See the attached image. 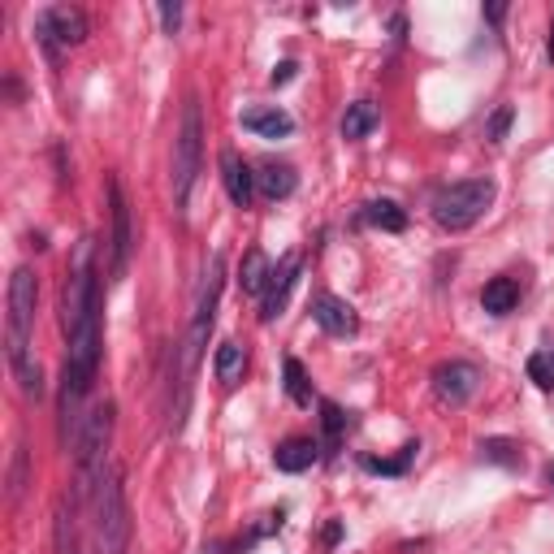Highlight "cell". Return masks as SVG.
I'll use <instances>...</instances> for the list:
<instances>
[{"label": "cell", "mask_w": 554, "mask_h": 554, "mask_svg": "<svg viewBox=\"0 0 554 554\" xmlns=\"http://www.w3.org/2000/svg\"><path fill=\"white\" fill-rule=\"evenodd\" d=\"M213 373H217L221 386H234V381L247 373V351L239 342H221L217 355H213Z\"/></svg>", "instance_id": "obj_19"}, {"label": "cell", "mask_w": 554, "mask_h": 554, "mask_svg": "<svg viewBox=\"0 0 554 554\" xmlns=\"http://www.w3.org/2000/svg\"><path fill=\"white\" fill-rule=\"evenodd\" d=\"M377 104L373 100H355L347 104V113H342V139H364L368 130L377 126Z\"/></svg>", "instance_id": "obj_20"}, {"label": "cell", "mask_w": 554, "mask_h": 554, "mask_svg": "<svg viewBox=\"0 0 554 554\" xmlns=\"http://www.w3.org/2000/svg\"><path fill=\"white\" fill-rule=\"evenodd\" d=\"M546 57L554 61V26H550V44H546Z\"/></svg>", "instance_id": "obj_32"}, {"label": "cell", "mask_w": 554, "mask_h": 554, "mask_svg": "<svg viewBox=\"0 0 554 554\" xmlns=\"http://www.w3.org/2000/svg\"><path fill=\"white\" fill-rule=\"evenodd\" d=\"M481 459L503 464V468H520V451H516V442H507V438H485L481 442Z\"/></svg>", "instance_id": "obj_23"}, {"label": "cell", "mask_w": 554, "mask_h": 554, "mask_svg": "<svg viewBox=\"0 0 554 554\" xmlns=\"http://www.w3.org/2000/svg\"><path fill=\"white\" fill-rule=\"evenodd\" d=\"M57 550L61 554H78V542H74V524L65 516V507L57 511Z\"/></svg>", "instance_id": "obj_27"}, {"label": "cell", "mask_w": 554, "mask_h": 554, "mask_svg": "<svg viewBox=\"0 0 554 554\" xmlns=\"http://www.w3.org/2000/svg\"><path fill=\"white\" fill-rule=\"evenodd\" d=\"M269 277H273L269 256L260 252V247H252V252L243 256V269H239V286H243V295H265Z\"/></svg>", "instance_id": "obj_17"}, {"label": "cell", "mask_w": 554, "mask_h": 554, "mask_svg": "<svg viewBox=\"0 0 554 554\" xmlns=\"http://www.w3.org/2000/svg\"><path fill=\"white\" fill-rule=\"evenodd\" d=\"M550 364H554V351H550Z\"/></svg>", "instance_id": "obj_34"}, {"label": "cell", "mask_w": 554, "mask_h": 554, "mask_svg": "<svg viewBox=\"0 0 554 554\" xmlns=\"http://www.w3.org/2000/svg\"><path fill=\"white\" fill-rule=\"evenodd\" d=\"M511 117H516V113H511V104H503V109H498V113L490 117V126H485V139H490V143H503V139H507Z\"/></svg>", "instance_id": "obj_26"}, {"label": "cell", "mask_w": 554, "mask_h": 554, "mask_svg": "<svg viewBox=\"0 0 554 554\" xmlns=\"http://www.w3.org/2000/svg\"><path fill=\"white\" fill-rule=\"evenodd\" d=\"M550 481H554V464H550Z\"/></svg>", "instance_id": "obj_33"}, {"label": "cell", "mask_w": 554, "mask_h": 554, "mask_svg": "<svg viewBox=\"0 0 554 554\" xmlns=\"http://www.w3.org/2000/svg\"><path fill=\"white\" fill-rule=\"evenodd\" d=\"M35 35H39V44H44L48 57H57L61 48H78V44H87L91 22H87V13H83V9L52 5V9H44V13L35 18Z\"/></svg>", "instance_id": "obj_7"}, {"label": "cell", "mask_w": 554, "mask_h": 554, "mask_svg": "<svg viewBox=\"0 0 554 554\" xmlns=\"http://www.w3.org/2000/svg\"><path fill=\"white\" fill-rule=\"evenodd\" d=\"M516 303H520V286H516V277H490V282L481 286V308L490 312V316H507V312H516Z\"/></svg>", "instance_id": "obj_16"}, {"label": "cell", "mask_w": 554, "mask_h": 554, "mask_svg": "<svg viewBox=\"0 0 554 554\" xmlns=\"http://www.w3.org/2000/svg\"><path fill=\"white\" fill-rule=\"evenodd\" d=\"M373 230H386V234H403L407 230V213L394 200H368L364 213H360Z\"/></svg>", "instance_id": "obj_18"}, {"label": "cell", "mask_w": 554, "mask_h": 554, "mask_svg": "<svg viewBox=\"0 0 554 554\" xmlns=\"http://www.w3.org/2000/svg\"><path fill=\"white\" fill-rule=\"evenodd\" d=\"M529 377H533L542 390L554 386V364H550V355H533V360H529Z\"/></svg>", "instance_id": "obj_28"}, {"label": "cell", "mask_w": 554, "mask_h": 554, "mask_svg": "<svg viewBox=\"0 0 554 554\" xmlns=\"http://www.w3.org/2000/svg\"><path fill=\"white\" fill-rule=\"evenodd\" d=\"M35 303H39V282L31 269H13L9 277V321H5V347H9V368L18 377L26 399L44 394V373L31 360V334H35Z\"/></svg>", "instance_id": "obj_1"}, {"label": "cell", "mask_w": 554, "mask_h": 554, "mask_svg": "<svg viewBox=\"0 0 554 554\" xmlns=\"http://www.w3.org/2000/svg\"><path fill=\"white\" fill-rule=\"evenodd\" d=\"M221 182H226V195L234 200V208H252V200H256V174H252V165H247L234 148L221 152Z\"/></svg>", "instance_id": "obj_12"}, {"label": "cell", "mask_w": 554, "mask_h": 554, "mask_svg": "<svg viewBox=\"0 0 554 554\" xmlns=\"http://www.w3.org/2000/svg\"><path fill=\"white\" fill-rule=\"evenodd\" d=\"M299 282V256L290 252L282 256L273 265V277H269V286H265V295H260V321H277L286 308V299H290V290H295Z\"/></svg>", "instance_id": "obj_11"}, {"label": "cell", "mask_w": 554, "mask_h": 554, "mask_svg": "<svg viewBox=\"0 0 554 554\" xmlns=\"http://www.w3.org/2000/svg\"><path fill=\"white\" fill-rule=\"evenodd\" d=\"M420 446H403V455H394V459H364V468L368 472H381V477H403L407 468H412V459H416Z\"/></svg>", "instance_id": "obj_21"}, {"label": "cell", "mask_w": 554, "mask_h": 554, "mask_svg": "<svg viewBox=\"0 0 554 554\" xmlns=\"http://www.w3.org/2000/svg\"><path fill=\"white\" fill-rule=\"evenodd\" d=\"M26 490V446L13 451V468H9V503H18Z\"/></svg>", "instance_id": "obj_25"}, {"label": "cell", "mask_w": 554, "mask_h": 554, "mask_svg": "<svg viewBox=\"0 0 554 554\" xmlns=\"http://www.w3.org/2000/svg\"><path fill=\"white\" fill-rule=\"evenodd\" d=\"M109 433H113V403L91 407L83 429H78L74 442V459H78V494H87L91 485H100V477L109 472Z\"/></svg>", "instance_id": "obj_5"}, {"label": "cell", "mask_w": 554, "mask_h": 554, "mask_svg": "<svg viewBox=\"0 0 554 554\" xmlns=\"http://www.w3.org/2000/svg\"><path fill=\"white\" fill-rule=\"evenodd\" d=\"M481 13H485V22H494V26H498V22L507 18V5H485Z\"/></svg>", "instance_id": "obj_31"}, {"label": "cell", "mask_w": 554, "mask_h": 554, "mask_svg": "<svg viewBox=\"0 0 554 554\" xmlns=\"http://www.w3.org/2000/svg\"><path fill=\"white\" fill-rule=\"evenodd\" d=\"M221 277H226V265H221V256H213V260H208V269H204V282H200V299H195V316H191L187 342H182V386H191V373H195V364H200V355L208 347V334H213L217 299H221Z\"/></svg>", "instance_id": "obj_4"}, {"label": "cell", "mask_w": 554, "mask_h": 554, "mask_svg": "<svg viewBox=\"0 0 554 554\" xmlns=\"http://www.w3.org/2000/svg\"><path fill=\"white\" fill-rule=\"evenodd\" d=\"M477 386H481V368L468 360H446L433 368V394L451 407H464L477 394Z\"/></svg>", "instance_id": "obj_8"}, {"label": "cell", "mask_w": 554, "mask_h": 554, "mask_svg": "<svg viewBox=\"0 0 554 554\" xmlns=\"http://www.w3.org/2000/svg\"><path fill=\"white\" fill-rule=\"evenodd\" d=\"M498 187L490 178H468V182H451V187H442L438 195H433V221H438L442 230H468L477 226V221L485 217V208L494 204Z\"/></svg>", "instance_id": "obj_2"}, {"label": "cell", "mask_w": 554, "mask_h": 554, "mask_svg": "<svg viewBox=\"0 0 554 554\" xmlns=\"http://www.w3.org/2000/svg\"><path fill=\"white\" fill-rule=\"evenodd\" d=\"M286 394H290V403H299V407L312 403V386H308V373H303L299 360H286Z\"/></svg>", "instance_id": "obj_22"}, {"label": "cell", "mask_w": 554, "mask_h": 554, "mask_svg": "<svg viewBox=\"0 0 554 554\" xmlns=\"http://www.w3.org/2000/svg\"><path fill=\"white\" fill-rule=\"evenodd\" d=\"M243 130H252L260 139H286L295 130V117L286 109H277V104H256V109L243 113Z\"/></svg>", "instance_id": "obj_13"}, {"label": "cell", "mask_w": 554, "mask_h": 554, "mask_svg": "<svg viewBox=\"0 0 554 554\" xmlns=\"http://www.w3.org/2000/svg\"><path fill=\"white\" fill-rule=\"evenodd\" d=\"M200 161H204V113H200V100H187L182 109V126H178V139H174V208L187 213L191 204V187H195V174H200Z\"/></svg>", "instance_id": "obj_3"}, {"label": "cell", "mask_w": 554, "mask_h": 554, "mask_svg": "<svg viewBox=\"0 0 554 554\" xmlns=\"http://www.w3.org/2000/svg\"><path fill=\"white\" fill-rule=\"evenodd\" d=\"M321 425H325V438H329V446H338V438H342V425H347V416H342V407L338 403H321Z\"/></svg>", "instance_id": "obj_24"}, {"label": "cell", "mask_w": 554, "mask_h": 554, "mask_svg": "<svg viewBox=\"0 0 554 554\" xmlns=\"http://www.w3.org/2000/svg\"><path fill=\"white\" fill-rule=\"evenodd\" d=\"M295 187H299V174L286 161H265L256 169V191L265 200H286V195H295Z\"/></svg>", "instance_id": "obj_15"}, {"label": "cell", "mask_w": 554, "mask_h": 554, "mask_svg": "<svg viewBox=\"0 0 554 554\" xmlns=\"http://www.w3.org/2000/svg\"><path fill=\"white\" fill-rule=\"evenodd\" d=\"M312 321L321 325L329 338H355L360 334V312L338 295H316L312 299Z\"/></svg>", "instance_id": "obj_10"}, {"label": "cell", "mask_w": 554, "mask_h": 554, "mask_svg": "<svg viewBox=\"0 0 554 554\" xmlns=\"http://www.w3.org/2000/svg\"><path fill=\"white\" fill-rule=\"evenodd\" d=\"M156 13H161L165 31H169V35H174V31H178V22H182V5H178V0H174V5H169V0H165V5H161V9H156Z\"/></svg>", "instance_id": "obj_29"}, {"label": "cell", "mask_w": 554, "mask_h": 554, "mask_svg": "<svg viewBox=\"0 0 554 554\" xmlns=\"http://www.w3.org/2000/svg\"><path fill=\"white\" fill-rule=\"evenodd\" d=\"M109 213H113V234H109V265H113V277H122L126 265H130V204L122 195V182L109 178Z\"/></svg>", "instance_id": "obj_9"}, {"label": "cell", "mask_w": 554, "mask_h": 554, "mask_svg": "<svg viewBox=\"0 0 554 554\" xmlns=\"http://www.w3.org/2000/svg\"><path fill=\"white\" fill-rule=\"evenodd\" d=\"M316 455H321V446H316V438H303V433H295V438H286V442H277V451H273V464L277 472H308L316 464Z\"/></svg>", "instance_id": "obj_14"}, {"label": "cell", "mask_w": 554, "mask_h": 554, "mask_svg": "<svg viewBox=\"0 0 554 554\" xmlns=\"http://www.w3.org/2000/svg\"><path fill=\"white\" fill-rule=\"evenodd\" d=\"M295 70H299L295 61H282V65H277V70L269 74V83H273V87H282V83H290V78H295Z\"/></svg>", "instance_id": "obj_30"}, {"label": "cell", "mask_w": 554, "mask_h": 554, "mask_svg": "<svg viewBox=\"0 0 554 554\" xmlns=\"http://www.w3.org/2000/svg\"><path fill=\"white\" fill-rule=\"evenodd\" d=\"M96 529H100V554H122L126 550L130 520H126L122 481H117L113 468L100 477V490H96Z\"/></svg>", "instance_id": "obj_6"}]
</instances>
